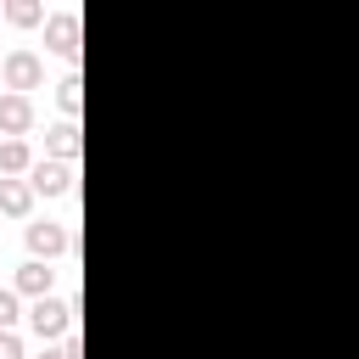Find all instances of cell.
<instances>
[{
  "instance_id": "obj_1",
  "label": "cell",
  "mask_w": 359,
  "mask_h": 359,
  "mask_svg": "<svg viewBox=\"0 0 359 359\" xmlns=\"http://www.w3.org/2000/svg\"><path fill=\"white\" fill-rule=\"evenodd\" d=\"M73 314H79V303H73V297H34L28 325H34V337H39V342H50V337H67V331H73Z\"/></svg>"
},
{
  "instance_id": "obj_2",
  "label": "cell",
  "mask_w": 359,
  "mask_h": 359,
  "mask_svg": "<svg viewBox=\"0 0 359 359\" xmlns=\"http://www.w3.org/2000/svg\"><path fill=\"white\" fill-rule=\"evenodd\" d=\"M0 73H6V90L11 95H28V90H39V79H45V62H39V50H11L6 62H0Z\"/></svg>"
},
{
  "instance_id": "obj_3",
  "label": "cell",
  "mask_w": 359,
  "mask_h": 359,
  "mask_svg": "<svg viewBox=\"0 0 359 359\" xmlns=\"http://www.w3.org/2000/svg\"><path fill=\"white\" fill-rule=\"evenodd\" d=\"M73 174H79V163H62V157H34L28 185H34V196H62V191H73Z\"/></svg>"
},
{
  "instance_id": "obj_4",
  "label": "cell",
  "mask_w": 359,
  "mask_h": 359,
  "mask_svg": "<svg viewBox=\"0 0 359 359\" xmlns=\"http://www.w3.org/2000/svg\"><path fill=\"white\" fill-rule=\"evenodd\" d=\"M22 241H28V258H45V264H50L56 252H67V247H73V236H67L56 219H34V224L22 230Z\"/></svg>"
},
{
  "instance_id": "obj_5",
  "label": "cell",
  "mask_w": 359,
  "mask_h": 359,
  "mask_svg": "<svg viewBox=\"0 0 359 359\" xmlns=\"http://www.w3.org/2000/svg\"><path fill=\"white\" fill-rule=\"evenodd\" d=\"M28 129H34V101L28 95H0V135L22 140Z\"/></svg>"
},
{
  "instance_id": "obj_6",
  "label": "cell",
  "mask_w": 359,
  "mask_h": 359,
  "mask_svg": "<svg viewBox=\"0 0 359 359\" xmlns=\"http://www.w3.org/2000/svg\"><path fill=\"white\" fill-rule=\"evenodd\" d=\"M45 45L62 56H79V11H56L45 17Z\"/></svg>"
},
{
  "instance_id": "obj_7",
  "label": "cell",
  "mask_w": 359,
  "mask_h": 359,
  "mask_svg": "<svg viewBox=\"0 0 359 359\" xmlns=\"http://www.w3.org/2000/svg\"><path fill=\"white\" fill-rule=\"evenodd\" d=\"M45 146H50V157H62V163H79V118H62V123H50V129H45Z\"/></svg>"
},
{
  "instance_id": "obj_8",
  "label": "cell",
  "mask_w": 359,
  "mask_h": 359,
  "mask_svg": "<svg viewBox=\"0 0 359 359\" xmlns=\"http://www.w3.org/2000/svg\"><path fill=\"white\" fill-rule=\"evenodd\" d=\"M0 213L28 219V213H34V185H28V180H0Z\"/></svg>"
},
{
  "instance_id": "obj_9",
  "label": "cell",
  "mask_w": 359,
  "mask_h": 359,
  "mask_svg": "<svg viewBox=\"0 0 359 359\" xmlns=\"http://www.w3.org/2000/svg\"><path fill=\"white\" fill-rule=\"evenodd\" d=\"M17 292H28V297H50V264H45V258H28V264L17 269Z\"/></svg>"
},
{
  "instance_id": "obj_10",
  "label": "cell",
  "mask_w": 359,
  "mask_h": 359,
  "mask_svg": "<svg viewBox=\"0 0 359 359\" xmlns=\"http://www.w3.org/2000/svg\"><path fill=\"white\" fill-rule=\"evenodd\" d=\"M28 168H34L28 140H0V180H17V174H28Z\"/></svg>"
},
{
  "instance_id": "obj_11",
  "label": "cell",
  "mask_w": 359,
  "mask_h": 359,
  "mask_svg": "<svg viewBox=\"0 0 359 359\" xmlns=\"http://www.w3.org/2000/svg\"><path fill=\"white\" fill-rule=\"evenodd\" d=\"M56 107H62L67 118H79V107H84V79H79V73H62V84H56Z\"/></svg>"
},
{
  "instance_id": "obj_12",
  "label": "cell",
  "mask_w": 359,
  "mask_h": 359,
  "mask_svg": "<svg viewBox=\"0 0 359 359\" xmlns=\"http://www.w3.org/2000/svg\"><path fill=\"white\" fill-rule=\"evenodd\" d=\"M22 320V303H17V286H0V331H11Z\"/></svg>"
},
{
  "instance_id": "obj_13",
  "label": "cell",
  "mask_w": 359,
  "mask_h": 359,
  "mask_svg": "<svg viewBox=\"0 0 359 359\" xmlns=\"http://www.w3.org/2000/svg\"><path fill=\"white\" fill-rule=\"evenodd\" d=\"M6 17H11V22H22V28H28V22H39V17H45V11H39V6H34V0H11V6H6Z\"/></svg>"
},
{
  "instance_id": "obj_14",
  "label": "cell",
  "mask_w": 359,
  "mask_h": 359,
  "mask_svg": "<svg viewBox=\"0 0 359 359\" xmlns=\"http://www.w3.org/2000/svg\"><path fill=\"white\" fill-rule=\"evenodd\" d=\"M0 359H22V337L17 331H0Z\"/></svg>"
},
{
  "instance_id": "obj_15",
  "label": "cell",
  "mask_w": 359,
  "mask_h": 359,
  "mask_svg": "<svg viewBox=\"0 0 359 359\" xmlns=\"http://www.w3.org/2000/svg\"><path fill=\"white\" fill-rule=\"evenodd\" d=\"M34 359H67V348H39Z\"/></svg>"
},
{
  "instance_id": "obj_16",
  "label": "cell",
  "mask_w": 359,
  "mask_h": 359,
  "mask_svg": "<svg viewBox=\"0 0 359 359\" xmlns=\"http://www.w3.org/2000/svg\"><path fill=\"white\" fill-rule=\"evenodd\" d=\"M0 17H6V6H0Z\"/></svg>"
}]
</instances>
